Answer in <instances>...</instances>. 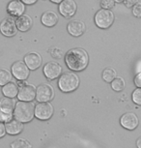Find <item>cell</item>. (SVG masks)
Listing matches in <instances>:
<instances>
[{"label":"cell","mask_w":141,"mask_h":148,"mask_svg":"<svg viewBox=\"0 0 141 148\" xmlns=\"http://www.w3.org/2000/svg\"><path fill=\"white\" fill-rule=\"evenodd\" d=\"M65 63L74 72L83 71L89 64V55L84 49L74 47L66 52Z\"/></svg>","instance_id":"1"},{"label":"cell","mask_w":141,"mask_h":148,"mask_svg":"<svg viewBox=\"0 0 141 148\" xmlns=\"http://www.w3.org/2000/svg\"><path fill=\"white\" fill-rule=\"evenodd\" d=\"M35 105L32 102H21L19 101L16 104L14 110V117L16 120L23 123H28L34 118Z\"/></svg>","instance_id":"2"},{"label":"cell","mask_w":141,"mask_h":148,"mask_svg":"<svg viewBox=\"0 0 141 148\" xmlns=\"http://www.w3.org/2000/svg\"><path fill=\"white\" fill-rule=\"evenodd\" d=\"M79 86V77L73 72L62 74L58 79V87L64 93H70L76 90Z\"/></svg>","instance_id":"3"},{"label":"cell","mask_w":141,"mask_h":148,"mask_svg":"<svg viewBox=\"0 0 141 148\" xmlns=\"http://www.w3.org/2000/svg\"><path fill=\"white\" fill-rule=\"evenodd\" d=\"M114 19L115 16L112 11L106 9H99L94 16L96 26L99 29H108L113 24Z\"/></svg>","instance_id":"4"},{"label":"cell","mask_w":141,"mask_h":148,"mask_svg":"<svg viewBox=\"0 0 141 148\" xmlns=\"http://www.w3.org/2000/svg\"><path fill=\"white\" fill-rule=\"evenodd\" d=\"M54 97V89L48 83H42L36 87V98L39 103H48Z\"/></svg>","instance_id":"5"},{"label":"cell","mask_w":141,"mask_h":148,"mask_svg":"<svg viewBox=\"0 0 141 148\" xmlns=\"http://www.w3.org/2000/svg\"><path fill=\"white\" fill-rule=\"evenodd\" d=\"M54 108L50 103H39L35 106L34 116L39 120L46 121L51 118L53 115Z\"/></svg>","instance_id":"6"},{"label":"cell","mask_w":141,"mask_h":148,"mask_svg":"<svg viewBox=\"0 0 141 148\" xmlns=\"http://www.w3.org/2000/svg\"><path fill=\"white\" fill-rule=\"evenodd\" d=\"M43 72L45 77L48 80H53L62 75V66L58 62L50 61V62H48L44 66Z\"/></svg>","instance_id":"7"},{"label":"cell","mask_w":141,"mask_h":148,"mask_svg":"<svg viewBox=\"0 0 141 148\" xmlns=\"http://www.w3.org/2000/svg\"><path fill=\"white\" fill-rule=\"evenodd\" d=\"M11 71L13 77L18 80H26L30 74V70L23 61H16L11 67Z\"/></svg>","instance_id":"8"},{"label":"cell","mask_w":141,"mask_h":148,"mask_svg":"<svg viewBox=\"0 0 141 148\" xmlns=\"http://www.w3.org/2000/svg\"><path fill=\"white\" fill-rule=\"evenodd\" d=\"M139 119L134 112H126L120 117V125L124 129L129 131H134L138 127Z\"/></svg>","instance_id":"9"},{"label":"cell","mask_w":141,"mask_h":148,"mask_svg":"<svg viewBox=\"0 0 141 148\" xmlns=\"http://www.w3.org/2000/svg\"><path fill=\"white\" fill-rule=\"evenodd\" d=\"M18 99L21 102H32L36 98V87L33 84L25 83L18 88Z\"/></svg>","instance_id":"10"},{"label":"cell","mask_w":141,"mask_h":148,"mask_svg":"<svg viewBox=\"0 0 141 148\" xmlns=\"http://www.w3.org/2000/svg\"><path fill=\"white\" fill-rule=\"evenodd\" d=\"M59 13L66 18H71L76 15L77 5L74 0H64L58 6Z\"/></svg>","instance_id":"11"},{"label":"cell","mask_w":141,"mask_h":148,"mask_svg":"<svg viewBox=\"0 0 141 148\" xmlns=\"http://www.w3.org/2000/svg\"><path fill=\"white\" fill-rule=\"evenodd\" d=\"M0 32L5 37H13L18 32L16 21L12 18H4L0 23Z\"/></svg>","instance_id":"12"},{"label":"cell","mask_w":141,"mask_h":148,"mask_svg":"<svg viewBox=\"0 0 141 148\" xmlns=\"http://www.w3.org/2000/svg\"><path fill=\"white\" fill-rule=\"evenodd\" d=\"M23 62L25 63L27 68L31 71H35L38 68H40L42 65L43 59L42 56L38 52H29L23 58Z\"/></svg>","instance_id":"13"},{"label":"cell","mask_w":141,"mask_h":148,"mask_svg":"<svg viewBox=\"0 0 141 148\" xmlns=\"http://www.w3.org/2000/svg\"><path fill=\"white\" fill-rule=\"evenodd\" d=\"M67 30L69 34L72 35L73 37H80L81 35L84 34L86 26L83 21H78V19H74L71 21L67 25Z\"/></svg>","instance_id":"14"},{"label":"cell","mask_w":141,"mask_h":148,"mask_svg":"<svg viewBox=\"0 0 141 148\" xmlns=\"http://www.w3.org/2000/svg\"><path fill=\"white\" fill-rule=\"evenodd\" d=\"M7 12L13 16H20L24 15L25 5L20 0H12L7 6Z\"/></svg>","instance_id":"15"},{"label":"cell","mask_w":141,"mask_h":148,"mask_svg":"<svg viewBox=\"0 0 141 148\" xmlns=\"http://www.w3.org/2000/svg\"><path fill=\"white\" fill-rule=\"evenodd\" d=\"M16 25L18 30L21 32H26L32 28L33 25V19L28 15H22L18 16L16 19Z\"/></svg>","instance_id":"16"},{"label":"cell","mask_w":141,"mask_h":148,"mask_svg":"<svg viewBox=\"0 0 141 148\" xmlns=\"http://www.w3.org/2000/svg\"><path fill=\"white\" fill-rule=\"evenodd\" d=\"M23 124L21 122L18 121L16 119L11 120L10 122H8L5 124V129H6V134L11 136H16L19 135L23 131Z\"/></svg>","instance_id":"17"},{"label":"cell","mask_w":141,"mask_h":148,"mask_svg":"<svg viewBox=\"0 0 141 148\" xmlns=\"http://www.w3.org/2000/svg\"><path fill=\"white\" fill-rule=\"evenodd\" d=\"M41 21L46 27H53L58 22V16L53 11H46L41 16Z\"/></svg>","instance_id":"18"},{"label":"cell","mask_w":141,"mask_h":148,"mask_svg":"<svg viewBox=\"0 0 141 148\" xmlns=\"http://www.w3.org/2000/svg\"><path fill=\"white\" fill-rule=\"evenodd\" d=\"M2 93H3L4 97H8V98H16L18 96V86L16 82H10L9 83L5 84L3 87H2Z\"/></svg>","instance_id":"19"},{"label":"cell","mask_w":141,"mask_h":148,"mask_svg":"<svg viewBox=\"0 0 141 148\" xmlns=\"http://www.w3.org/2000/svg\"><path fill=\"white\" fill-rule=\"evenodd\" d=\"M16 101L13 98L3 97L0 99V110L7 111V112H14L16 107Z\"/></svg>","instance_id":"20"},{"label":"cell","mask_w":141,"mask_h":148,"mask_svg":"<svg viewBox=\"0 0 141 148\" xmlns=\"http://www.w3.org/2000/svg\"><path fill=\"white\" fill-rule=\"evenodd\" d=\"M116 77H117V73L114 69L110 68V67L104 69L103 73H101V77L107 83H111L116 79Z\"/></svg>","instance_id":"21"},{"label":"cell","mask_w":141,"mask_h":148,"mask_svg":"<svg viewBox=\"0 0 141 148\" xmlns=\"http://www.w3.org/2000/svg\"><path fill=\"white\" fill-rule=\"evenodd\" d=\"M13 75L9 70L6 69H0V85L4 86L5 84L12 82Z\"/></svg>","instance_id":"22"},{"label":"cell","mask_w":141,"mask_h":148,"mask_svg":"<svg viewBox=\"0 0 141 148\" xmlns=\"http://www.w3.org/2000/svg\"><path fill=\"white\" fill-rule=\"evenodd\" d=\"M126 86L125 79L121 77H116V79L111 82V88L116 92H121Z\"/></svg>","instance_id":"23"},{"label":"cell","mask_w":141,"mask_h":148,"mask_svg":"<svg viewBox=\"0 0 141 148\" xmlns=\"http://www.w3.org/2000/svg\"><path fill=\"white\" fill-rule=\"evenodd\" d=\"M11 148H32L31 143L25 138H18L10 145Z\"/></svg>","instance_id":"24"},{"label":"cell","mask_w":141,"mask_h":148,"mask_svg":"<svg viewBox=\"0 0 141 148\" xmlns=\"http://www.w3.org/2000/svg\"><path fill=\"white\" fill-rule=\"evenodd\" d=\"M13 118H14L13 112H7V111L0 110V122L6 124V123L10 122L11 120H13Z\"/></svg>","instance_id":"25"},{"label":"cell","mask_w":141,"mask_h":148,"mask_svg":"<svg viewBox=\"0 0 141 148\" xmlns=\"http://www.w3.org/2000/svg\"><path fill=\"white\" fill-rule=\"evenodd\" d=\"M131 100L135 105L141 106V88H135L131 94Z\"/></svg>","instance_id":"26"},{"label":"cell","mask_w":141,"mask_h":148,"mask_svg":"<svg viewBox=\"0 0 141 148\" xmlns=\"http://www.w3.org/2000/svg\"><path fill=\"white\" fill-rule=\"evenodd\" d=\"M115 1L114 0H101V9L112 10L114 8Z\"/></svg>","instance_id":"27"},{"label":"cell","mask_w":141,"mask_h":148,"mask_svg":"<svg viewBox=\"0 0 141 148\" xmlns=\"http://www.w3.org/2000/svg\"><path fill=\"white\" fill-rule=\"evenodd\" d=\"M49 51H50L51 56L53 58H56V59H59V58L63 57V55H64V52H63L62 49H58V47H52Z\"/></svg>","instance_id":"28"},{"label":"cell","mask_w":141,"mask_h":148,"mask_svg":"<svg viewBox=\"0 0 141 148\" xmlns=\"http://www.w3.org/2000/svg\"><path fill=\"white\" fill-rule=\"evenodd\" d=\"M131 9H132V15L135 18H141V2H137Z\"/></svg>","instance_id":"29"},{"label":"cell","mask_w":141,"mask_h":148,"mask_svg":"<svg viewBox=\"0 0 141 148\" xmlns=\"http://www.w3.org/2000/svg\"><path fill=\"white\" fill-rule=\"evenodd\" d=\"M134 82V84L137 88H141V72L137 73V74L135 75Z\"/></svg>","instance_id":"30"},{"label":"cell","mask_w":141,"mask_h":148,"mask_svg":"<svg viewBox=\"0 0 141 148\" xmlns=\"http://www.w3.org/2000/svg\"><path fill=\"white\" fill-rule=\"evenodd\" d=\"M138 2V0H124L123 4L125 5L127 8H132Z\"/></svg>","instance_id":"31"},{"label":"cell","mask_w":141,"mask_h":148,"mask_svg":"<svg viewBox=\"0 0 141 148\" xmlns=\"http://www.w3.org/2000/svg\"><path fill=\"white\" fill-rule=\"evenodd\" d=\"M6 135V129H5V124L0 122V138H3Z\"/></svg>","instance_id":"32"},{"label":"cell","mask_w":141,"mask_h":148,"mask_svg":"<svg viewBox=\"0 0 141 148\" xmlns=\"http://www.w3.org/2000/svg\"><path fill=\"white\" fill-rule=\"evenodd\" d=\"M21 2L24 4V5H33L35 4L38 0H20Z\"/></svg>","instance_id":"33"},{"label":"cell","mask_w":141,"mask_h":148,"mask_svg":"<svg viewBox=\"0 0 141 148\" xmlns=\"http://www.w3.org/2000/svg\"><path fill=\"white\" fill-rule=\"evenodd\" d=\"M136 147L141 148V136L136 139Z\"/></svg>","instance_id":"34"},{"label":"cell","mask_w":141,"mask_h":148,"mask_svg":"<svg viewBox=\"0 0 141 148\" xmlns=\"http://www.w3.org/2000/svg\"><path fill=\"white\" fill-rule=\"evenodd\" d=\"M52 3H55V4H60L62 1H64V0H50Z\"/></svg>","instance_id":"35"},{"label":"cell","mask_w":141,"mask_h":148,"mask_svg":"<svg viewBox=\"0 0 141 148\" xmlns=\"http://www.w3.org/2000/svg\"><path fill=\"white\" fill-rule=\"evenodd\" d=\"M114 1H115V3H123L124 0H114Z\"/></svg>","instance_id":"36"}]
</instances>
